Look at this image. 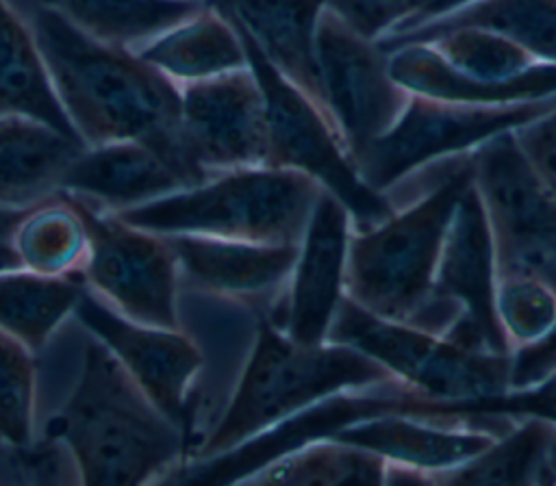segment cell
I'll return each mask as SVG.
<instances>
[{
    "mask_svg": "<svg viewBox=\"0 0 556 486\" xmlns=\"http://www.w3.org/2000/svg\"><path fill=\"white\" fill-rule=\"evenodd\" d=\"M313 39L328 113L356 163L397 122L410 91L391 76L378 41L356 33L326 2L317 13Z\"/></svg>",
    "mask_w": 556,
    "mask_h": 486,
    "instance_id": "cell-11",
    "label": "cell"
},
{
    "mask_svg": "<svg viewBox=\"0 0 556 486\" xmlns=\"http://www.w3.org/2000/svg\"><path fill=\"white\" fill-rule=\"evenodd\" d=\"M367 388L369 386L358 388V393L341 391L339 395L334 393L321 401H315L306 406L304 412H293L280 419L237 447L198 460V464L189 466L185 475L172 477V482L230 484L250 479L267 464L311 445L317 438H330L337 430L361 419L384 412H406L410 404L421 397L402 382H384L378 384L376 391Z\"/></svg>",
    "mask_w": 556,
    "mask_h": 486,
    "instance_id": "cell-14",
    "label": "cell"
},
{
    "mask_svg": "<svg viewBox=\"0 0 556 486\" xmlns=\"http://www.w3.org/2000/svg\"><path fill=\"white\" fill-rule=\"evenodd\" d=\"M495 289L491 228L471 180L447 223L434 271L432 297L458 310L456 323L443 338L467 349L508 356V338L495 312Z\"/></svg>",
    "mask_w": 556,
    "mask_h": 486,
    "instance_id": "cell-13",
    "label": "cell"
},
{
    "mask_svg": "<svg viewBox=\"0 0 556 486\" xmlns=\"http://www.w3.org/2000/svg\"><path fill=\"white\" fill-rule=\"evenodd\" d=\"M85 289L80 278H52L26 269L0 273V330L39 351L74 312Z\"/></svg>",
    "mask_w": 556,
    "mask_h": 486,
    "instance_id": "cell-28",
    "label": "cell"
},
{
    "mask_svg": "<svg viewBox=\"0 0 556 486\" xmlns=\"http://www.w3.org/2000/svg\"><path fill=\"white\" fill-rule=\"evenodd\" d=\"M454 26H478L519 43L543 63L556 65V0H465L417 26L378 41L382 50Z\"/></svg>",
    "mask_w": 556,
    "mask_h": 486,
    "instance_id": "cell-24",
    "label": "cell"
},
{
    "mask_svg": "<svg viewBox=\"0 0 556 486\" xmlns=\"http://www.w3.org/2000/svg\"><path fill=\"white\" fill-rule=\"evenodd\" d=\"M413 417L404 412H384L361 419L337 430L330 438L365 447L387 462L415 473H439L454 469L484 451L504 427H467L458 417ZM415 475L413 479H417ZM428 477V475H426ZM424 477V479H426ZM410 479V482H413ZM421 479V482H424Z\"/></svg>",
    "mask_w": 556,
    "mask_h": 486,
    "instance_id": "cell-18",
    "label": "cell"
},
{
    "mask_svg": "<svg viewBox=\"0 0 556 486\" xmlns=\"http://www.w3.org/2000/svg\"><path fill=\"white\" fill-rule=\"evenodd\" d=\"M91 338L100 341L143 388V393L182 430L187 425V397L202 369L200 347L180 328L137 323L87 286L72 312Z\"/></svg>",
    "mask_w": 556,
    "mask_h": 486,
    "instance_id": "cell-15",
    "label": "cell"
},
{
    "mask_svg": "<svg viewBox=\"0 0 556 486\" xmlns=\"http://www.w3.org/2000/svg\"><path fill=\"white\" fill-rule=\"evenodd\" d=\"M50 436L63 443L76 482L87 486L163 482L185 451V430L91 336L80 375L54 417Z\"/></svg>",
    "mask_w": 556,
    "mask_h": 486,
    "instance_id": "cell-2",
    "label": "cell"
},
{
    "mask_svg": "<svg viewBox=\"0 0 556 486\" xmlns=\"http://www.w3.org/2000/svg\"><path fill=\"white\" fill-rule=\"evenodd\" d=\"M471 158L497 280L530 278L556 293V202L530 169L513 128L478 143Z\"/></svg>",
    "mask_w": 556,
    "mask_h": 486,
    "instance_id": "cell-8",
    "label": "cell"
},
{
    "mask_svg": "<svg viewBox=\"0 0 556 486\" xmlns=\"http://www.w3.org/2000/svg\"><path fill=\"white\" fill-rule=\"evenodd\" d=\"M202 176L139 139L85 145L70 163L61 193L119 213L124 208L195 187Z\"/></svg>",
    "mask_w": 556,
    "mask_h": 486,
    "instance_id": "cell-17",
    "label": "cell"
},
{
    "mask_svg": "<svg viewBox=\"0 0 556 486\" xmlns=\"http://www.w3.org/2000/svg\"><path fill=\"white\" fill-rule=\"evenodd\" d=\"M556 104V95L521 102H454L410 93L397 122L354 163L374 191L397 184L419 167L465 152L517 128Z\"/></svg>",
    "mask_w": 556,
    "mask_h": 486,
    "instance_id": "cell-9",
    "label": "cell"
},
{
    "mask_svg": "<svg viewBox=\"0 0 556 486\" xmlns=\"http://www.w3.org/2000/svg\"><path fill=\"white\" fill-rule=\"evenodd\" d=\"M348 219V208L321 189L298 243L289 295L282 310L267 317L298 343L315 345L326 341L345 286Z\"/></svg>",
    "mask_w": 556,
    "mask_h": 486,
    "instance_id": "cell-16",
    "label": "cell"
},
{
    "mask_svg": "<svg viewBox=\"0 0 556 486\" xmlns=\"http://www.w3.org/2000/svg\"><path fill=\"white\" fill-rule=\"evenodd\" d=\"M397 382L374 358L339 343H298L261 319L250 360L198 460L217 456L334 393Z\"/></svg>",
    "mask_w": 556,
    "mask_h": 486,
    "instance_id": "cell-4",
    "label": "cell"
},
{
    "mask_svg": "<svg viewBox=\"0 0 556 486\" xmlns=\"http://www.w3.org/2000/svg\"><path fill=\"white\" fill-rule=\"evenodd\" d=\"M306 445L261 469L250 479L274 484H382L387 460L365 447L326 438Z\"/></svg>",
    "mask_w": 556,
    "mask_h": 486,
    "instance_id": "cell-31",
    "label": "cell"
},
{
    "mask_svg": "<svg viewBox=\"0 0 556 486\" xmlns=\"http://www.w3.org/2000/svg\"><path fill=\"white\" fill-rule=\"evenodd\" d=\"M52 89L85 145L139 139L204 180L180 145V85L135 50L89 37L37 4L28 20Z\"/></svg>",
    "mask_w": 556,
    "mask_h": 486,
    "instance_id": "cell-1",
    "label": "cell"
},
{
    "mask_svg": "<svg viewBox=\"0 0 556 486\" xmlns=\"http://www.w3.org/2000/svg\"><path fill=\"white\" fill-rule=\"evenodd\" d=\"M24 208H9L0 206V273L22 269L20 258L13 247V232L22 217Z\"/></svg>",
    "mask_w": 556,
    "mask_h": 486,
    "instance_id": "cell-38",
    "label": "cell"
},
{
    "mask_svg": "<svg viewBox=\"0 0 556 486\" xmlns=\"http://www.w3.org/2000/svg\"><path fill=\"white\" fill-rule=\"evenodd\" d=\"M85 148L72 137L24 113H0V206L28 208L61 193L63 176Z\"/></svg>",
    "mask_w": 556,
    "mask_h": 486,
    "instance_id": "cell-21",
    "label": "cell"
},
{
    "mask_svg": "<svg viewBox=\"0 0 556 486\" xmlns=\"http://www.w3.org/2000/svg\"><path fill=\"white\" fill-rule=\"evenodd\" d=\"M556 482V427L549 430V440L545 447V460H543V484Z\"/></svg>",
    "mask_w": 556,
    "mask_h": 486,
    "instance_id": "cell-39",
    "label": "cell"
},
{
    "mask_svg": "<svg viewBox=\"0 0 556 486\" xmlns=\"http://www.w3.org/2000/svg\"><path fill=\"white\" fill-rule=\"evenodd\" d=\"M180 145L206 176L267 163L265 95L252 65L180 85Z\"/></svg>",
    "mask_w": 556,
    "mask_h": 486,
    "instance_id": "cell-12",
    "label": "cell"
},
{
    "mask_svg": "<svg viewBox=\"0 0 556 486\" xmlns=\"http://www.w3.org/2000/svg\"><path fill=\"white\" fill-rule=\"evenodd\" d=\"M224 11L263 56L328 113L315 59V20L326 0H208ZM330 115V113H328ZM332 119V117H330Z\"/></svg>",
    "mask_w": 556,
    "mask_h": 486,
    "instance_id": "cell-20",
    "label": "cell"
},
{
    "mask_svg": "<svg viewBox=\"0 0 556 486\" xmlns=\"http://www.w3.org/2000/svg\"><path fill=\"white\" fill-rule=\"evenodd\" d=\"M556 371V323L539 338L510 356V386L526 388Z\"/></svg>",
    "mask_w": 556,
    "mask_h": 486,
    "instance_id": "cell-37",
    "label": "cell"
},
{
    "mask_svg": "<svg viewBox=\"0 0 556 486\" xmlns=\"http://www.w3.org/2000/svg\"><path fill=\"white\" fill-rule=\"evenodd\" d=\"M13 247L26 271L80 278L87 258V226L78 204L65 193H54L24 208L13 232Z\"/></svg>",
    "mask_w": 556,
    "mask_h": 486,
    "instance_id": "cell-26",
    "label": "cell"
},
{
    "mask_svg": "<svg viewBox=\"0 0 556 486\" xmlns=\"http://www.w3.org/2000/svg\"><path fill=\"white\" fill-rule=\"evenodd\" d=\"M413 41L430 43L456 74L480 85H508L552 65L508 37L478 26H454Z\"/></svg>",
    "mask_w": 556,
    "mask_h": 486,
    "instance_id": "cell-29",
    "label": "cell"
},
{
    "mask_svg": "<svg viewBox=\"0 0 556 486\" xmlns=\"http://www.w3.org/2000/svg\"><path fill=\"white\" fill-rule=\"evenodd\" d=\"M0 113H24L78 137L52 89L28 22L7 0H0Z\"/></svg>",
    "mask_w": 556,
    "mask_h": 486,
    "instance_id": "cell-25",
    "label": "cell"
},
{
    "mask_svg": "<svg viewBox=\"0 0 556 486\" xmlns=\"http://www.w3.org/2000/svg\"><path fill=\"white\" fill-rule=\"evenodd\" d=\"M319 193L321 184L298 169L254 165L213 174L117 215L156 234L300 243Z\"/></svg>",
    "mask_w": 556,
    "mask_h": 486,
    "instance_id": "cell-5",
    "label": "cell"
},
{
    "mask_svg": "<svg viewBox=\"0 0 556 486\" xmlns=\"http://www.w3.org/2000/svg\"><path fill=\"white\" fill-rule=\"evenodd\" d=\"M419 417H473V414H491V417H508L523 414L541 419L556 427V371L543 378L541 382L517 388V393L508 395H489L467 401H421L417 408Z\"/></svg>",
    "mask_w": 556,
    "mask_h": 486,
    "instance_id": "cell-34",
    "label": "cell"
},
{
    "mask_svg": "<svg viewBox=\"0 0 556 486\" xmlns=\"http://www.w3.org/2000/svg\"><path fill=\"white\" fill-rule=\"evenodd\" d=\"M135 52L178 85L250 65L237 24L208 0Z\"/></svg>",
    "mask_w": 556,
    "mask_h": 486,
    "instance_id": "cell-22",
    "label": "cell"
},
{
    "mask_svg": "<svg viewBox=\"0 0 556 486\" xmlns=\"http://www.w3.org/2000/svg\"><path fill=\"white\" fill-rule=\"evenodd\" d=\"M33 349L0 330V447L7 451L33 443L35 360Z\"/></svg>",
    "mask_w": 556,
    "mask_h": 486,
    "instance_id": "cell-32",
    "label": "cell"
},
{
    "mask_svg": "<svg viewBox=\"0 0 556 486\" xmlns=\"http://www.w3.org/2000/svg\"><path fill=\"white\" fill-rule=\"evenodd\" d=\"M87 226L85 286L119 315L159 328H178V263L167 236L126 223L117 213L72 197Z\"/></svg>",
    "mask_w": 556,
    "mask_h": 486,
    "instance_id": "cell-10",
    "label": "cell"
},
{
    "mask_svg": "<svg viewBox=\"0 0 556 486\" xmlns=\"http://www.w3.org/2000/svg\"><path fill=\"white\" fill-rule=\"evenodd\" d=\"M434 0H326L348 26L367 39L380 41L419 17Z\"/></svg>",
    "mask_w": 556,
    "mask_h": 486,
    "instance_id": "cell-35",
    "label": "cell"
},
{
    "mask_svg": "<svg viewBox=\"0 0 556 486\" xmlns=\"http://www.w3.org/2000/svg\"><path fill=\"white\" fill-rule=\"evenodd\" d=\"M384 52L391 76L410 93L454 102H521L556 95V65L508 85H478L456 74L426 41H404Z\"/></svg>",
    "mask_w": 556,
    "mask_h": 486,
    "instance_id": "cell-23",
    "label": "cell"
},
{
    "mask_svg": "<svg viewBox=\"0 0 556 486\" xmlns=\"http://www.w3.org/2000/svg\"><path fill=\"white\" fill-rule=\"evenodd\" d=\"M239 33L265 95V165L298 169L317 180L348 208L361 232L387 221L393 215L391 204L358 176L330 115L291 85L241 28Z\"/></svg>",
    "mask_w": 556,
    "mask_h": 486,
    "instance_id": "cell-7",
    "label": "cell"
},
{
    "mask_svg": "<svg viewBox=\"0 0 556 486\" xmlns=\"http://www.w3.org/2000/svg\"><path fill=\"white\" fill-rule=\"evenodd\" d=\"M471 150L441 156L443 176L426 197L348 241V297L378 317L415 325L432 297L447 223L473 180Z\"/></svg>",
    "mask_w": 556,
    "mask_h": 486,
    "instance_id": "cell-3",
    "label": "cell"
},
{
    "mask_svg": "<svg viewBox=\"0 0 556 486\" xmlns=\"http://www.w3.org/2000/svg\"><path fill=\"white\" fill-rule=\"evenodd\" d=\"M76 28L111 46L137 50L200 11L206 0H39Z\"/></svg>",
    "mask_w": 556,
    "mask_h": 486,
    "instance_id": "cell-27",
    "label": "cell"
},
{
    "mask_svg": "<svg viewBox=\"0 0 556 486\" xmlns=\"http://www.w3.org/2000/svg\"><path fill=\"white\" fill-rule=\"evenodd\" d=\"M513 137L530 169L556 202V104L539 117L513 128Z\"/></svg>",
    "mask_w": 556,
    "mask_h": 486,
    "instance_id": "cell-36",
    "label": "cell"
},
{
    "mask_svg": "<svg viewBox=\"0 0 556 486\" xmlns=\"http://www.w3.org/2000/svg\"><path fill=\"white\" fill-rule=\"evenodd\" d=\"M495 312L506 338L528 345L556 323V293L530 278L497 280Z\"/></svg>",
    "mask_w": 556,
    "mask_h": 486,
    "instance_id": "cell-33",
    "label": "cell"
},
{
    "mask_svg": "<svg viewBox=\"0 0 556 486\" xmlns=\"http://www.w3.org/2000/svg\"><path fill=\"white\" fill-rule=\"evenodd\" d=\"M552 425L530 419L521 427L495 438L471 460L428 475L424 482L467 484H543V460Z\"/></svg>",
    "mask_w": 556,
    "mask_h": 486,
    "instance_id": "cell-30",
    "label": "cell"
},
{
    "mask_svg": "<svg viewBox=\"0 0 556 486\" xmlns=\"http://www.w3.org/2000/svg\"><path fill=\"white\" fill-rule=\"evenodd\" d=\"M328 343L348 345L428 401H467L506 393L510 356L460 347L421 328L378 317L343 295L330 321Z\"/></svg>",
    "mask_w": 556,
    "mask_h": 486,
    "instance_id": "cell-6",
    "label": "cell"
},
{
    "mask_svg": "<svg viewBox=\"0 0 556 486\" xmlns=\"http://www.w3.org/2000/svg\"><path fill=\"white\" fill-rule=\"evenodd\" d=\"M167 236L178 273L213 295H261L291 273L298 243H258L202 234Z\"/></svg>",
    "mask_w": 556,
    "mask_h": 486,
    "instance_id": "cell-19",
    "label": "cell"
}]
</instances>
